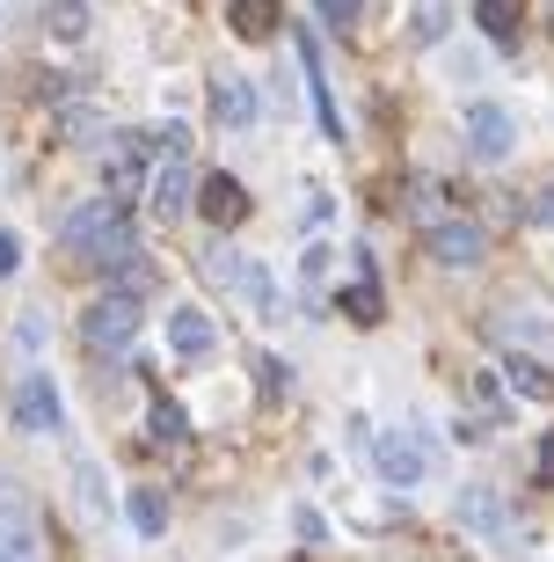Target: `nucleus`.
<instances>
[{"label": "nucleus", "instance_id": "obj_1", "mask_svg": "<svg viewBox=\"0 0 554 562\" xmlns=\"http://www.w3.org/2000/svg\"><path fill=\"white\" fill-rule=\"evenodd\" d=\"M81 344L95 358H124L139 344V300H132V292H103V300L81 314Z\"/></svg>", "mask_w": 554, "mask_h": 562}, {"label": "nucleus", "instance_id": "obj_2", "mask_svg": "<svg viewBox=\"0 0 554 562\" xmlns=\"http://www.w3.org/2000/svg\"><path fill=\"white\" fill-rule=\"evenodd\" d=\"M124 227H132V212H124L117 198H95V205H81V212H74V220L59 227V249H66V256H81V263H88V256L103 249V241H117Z\"/></svg>", "mask_w": 554, "mask_h": 562}, {"label": "nucleus", "instance_id": "obj_3", "mask_svg": "<svg viewBox=\"0 0 554 562\" xmlns=\"http://www.w3.org/2000/svg\"><path fill=\"white\" fill-rule=\"evenodd\" d=\"M467 154L474 161H511L518 154V125H511V110L504 103H467Z\"/></svg>", "mask_w": 554, "mask_h": 562}, {"label": "nucleus", "instance_id": "obj_4", "mask_svg": "<svg viewBox=\"0 0 554 562\" xmlns=\"http://www.w3.org/2000/svg\"><path fill=\"white\" fill-rule=\"evenodd\" d=\"M0 562H44L37 519H30V497L15 482H0Z\"/></svg>", "mask_w": 554, "mask_h": 562}, {"label": "nucleus", "instance_id": "obj_5", "mask_svg": "<svg viewBox=\"0 0 554 562\" xmlns=\"http://www.w3.org/2000/svg\"><path fill=\"white\" fill-rule=\"evenodd\" d=\"M146 161H154L146 132H110V139H103V183H110V198H117V205H124V190L146 176Z\"/></svg>", "mask_w": 554, "mask_h": 562}, {"label": "nucleus", "instance_id": "obj_6", "mask_svg": "<svg viewBox=\"0 0 554 562\" xmlns=\"http://www.w3.org/2000/svg\"><path fill=\"white\" fill-rule=\"evenodd\" d=\"M15 424L22 431H66V402H59V380L30 373L15 387Z\"/></svg>", "mask_w": 554, "mask_h": 562}, {"label": "nucleus", "instance_id": "obj_7", "mask_svg": "<svg viewBox=\"0 0 554 562\" xmlns=\"http://www.w3.org/2000/svg\"><path fill=\"white\" fill-rule=\"evenodd\" d=\"M168 351L183 358V366L212 358V351H219V322H212L205 307H176V314H168Z\"/></svg>", "mask_w": 554, "mask_h": 562}, {"label": "nucleus", "instance_id": "obj_8", "mask_svg": "<svg viewBox=\"0 0 554 562\" xmlns=\"http://www.w3.org/2000/svg\"><path fill=\"white\" fill-rule=\"evenodd\" d=\"M431 256L452 263V271H467V263L489 256V234L474 227V220H431Z\"/></svg>", "mask_w": 554, "mask_h": 562}, {"label": "nucleus", "instance_id": "obj_9", "mask_svg": "<svg viewBox=\"0 0 554 562\" xmlns=\"http://www.w3.org/2000/svg\"><path fill=\"white\" fill-rule=\"evenodd\" d=\"M372 468L387 475V490H416L431 460L416 453V438H409V431H387V438H380V446H372Z\"/></svg>", "mask_w": 554, "mask_h": 562}, {"label": "nucleus", "instance_id": "obj_10", "mask_svg": "<svg viewBox=\"0 0 554 562\" xmlns=\"http://www.w3.org/2000/svg\"><path fill=\"white\" fill-rule=\"evenodd\" d=\"M190 205L205 212L212 227H241L248 220V190L234 183V176H197V198H190Z\"/></svg>", "mask_w": 554, "mask_h": 562}, {"label": "nucleus", "instance_id": "obj_11", "mask_svg": "<svg viewBox=\"0 0 554 562\" xmlns=\"http://www.w3.org/2000/svg\"><path fill=\"white\" fill-rule=\"evenodd\" d=\"M190 198H197V176H190V161H161V176H154V220H183Z\"/></svg>", "mask_w": 554, "mask_h": 562}, {"label": "nucleus", "instance_id": "obj_12", "mask_svg": "<svg viewBox=\"0 0 554 562\" xmlns=\"http://www.w3.org/2000/svg\"><path fill=\"white\" fill-rule=\"evenodd\" d=\"M212 117H219L226 132H248L256 125V88L234 81V74H219V81H212Z\"/></svg>", "mask_w": 554, "mask_h": 562}, {"label": "nucleus", "instance_id": "obj_13", "mask_svg": "<svg viewBox=\"0 0 554 562\" xmlns=\"http://www.w3.org/2000/svg\"><path fill=\"white\" fill-rule=\"evenodd\" d=\"M226 15H234V37L263 44V37H278V22H285V8H278V0H226Z\"/></svg>", "mask_w": 554, "mask_h": 562}, {"label": "nucleus", "instance_id": "obj_14", "mask_svg": "<svg viewBox=\"0 0 554 562\" xmlns=\"http://www.w3.org/2000/svg\"><path fill=\"white\" fill-rule=\"evenodd\" d=\"M460 526H474V533H496V541H511V533H518L489 490H460Z\"/></svg>", "mask_w": 554, "mask_h": 562}, {"label": "nucleus", "instance_id": "obj_15", "mask_svg": "<svg viewBox=\"0 0 554 562\" xmlns=\"http://www.w3.org/2000/svg\"><path fill=\"white\" fill-rule=\"evenodd\" d=\"M74 504H81L88 526L110 519V482H103V468H95V460H74Z\"/></svg>", "mask_w": 554, "mask_h": 562}, {"label": "nucleus", "instance_id": "obj_16", "mask_svg": "<svg viewBox=\"0 0 554 562\" xmlns=\"http://www.w3.org/2000/svg\"><path fill=\"white\" fill-rule=\"evenodd\" d=\"M299 59H307V88H314V110H321V132H329V139H343L336 95H329V81H321V44H314V37H299Z\"/></svg>", "mask_w": 554, "mask_h": 562}, {"label": "nucleus", "instance_id": "obj_17", "mask_svg": "<svg viewBox=\"0 0 554 562\" xmlns=\"http://www.w3.org/2000/svg\"><path fill=\"white\" fill-rule=\"evenodd\" d=\"M518 22H525V0H474V30H482V37L511 44Z\"/></svg>", "mask_w": 554, "mask_h": 562}, {"label": "nucleus", "instance_id": "obj_18", "mask_svg": "<svg viewBox=\"0 0 554 562\" xmlns=\"http://www.w3.org/2000/svg\"><path fill=\"white\" fill-rule=\"evenodd\" d=\"M504 380H511V387H518L525 402H554V373L540 366V358H525V351H518L511 366H504Z\"/></svg>", "mask_w": 554, "mask_h": 562}, {"label": "nucleus", "instance_id": "obj_19", "mask_svg": "<svg viewBox=\"0 0 554 562\" xmlns=\"http://www.w3.org/2000/svg\"><path fill=\"white\" fill-rule=\"evenodd\" d=\"M44 30L59 44H81L88 37V0H44Z\"/></svg>", "mask_w": 554, "mask_h": 562}, {"label": "nucleus", "instance_id": "obj_20", "mask_svg": "<svg viewBox=\"0 0 554 562\" xmlns=\"http://www.w3.org/2000/svg\"><path fill=\"white\" fill-rule=\"evenodd\" d=\"M132 526H139L146 541H161V533H168V497H161V490H132Z\"/></svg>", "mask_w": 554, "mask_h": 562}, {"label": "nucleus", "instance_id": "obj_21", "mask_svg": "<svg viewBox=\"0 0 554 562\" xmlns=\"http://www.w3.org/2000/svg\"><path fill=\"white\" fill-rule=\"evenodd\" d=\"M154 446H161V453H176V446H190V417L183 409H176V402H154Z\"/></svg>", "mask_w": 554, "mask_h": 562}, {"label": "nucleus", "instance_id": "obj_22", "mask_svg": "<svg viewBox=\"0 0 554 562\" xmlns=\"http://www.w3.org/2000/svg\"><path fill=\"white\" fill-rule=\"evenodd\" d=\"M343 314H350V322H365V329H372V322L387 314V300H380V285H372V278H358V285L343 292Z\"/></svg>", "mask_w": 554, "mask_h": 562}, {"label": "nucleus", "instance_id": "obj_23", "mask_svg": "<svg viewBox=\"0 0 554 562\" xmlns=\"http://www.w3.org/2000/svg\"><path fill=\"white\" fill-rule=\"evenodd\" d=\"M256 380H263V395H270V402H285V395H292V366H285L278 351H256Z\"/></svg>", "mask_w": 554, "mask_h": 562}, {"label": "nucleus", "instance_id": "obj_24", "mask_svg": "<svg viewBox=\"0 0 554 562\" xmlns=\"http://www.w3.org/2000/svg\"><path fill=\"white\" fill-rule=\"evenodd\" d=\"M241 263H248V256H241V249H226V241H212V249H205V278H212V285H226V292H234Z\"/></svg>", "mask_w": 554, "mask_h": 562}, {"label": "nucleus", "instance_id": "obj_25", "mask_svg": "<svg viewBox=\"0 0 554 562\" xmlns=\"http://www.w3.org/2000/svg\"><path fill=\"white\" fill-rule=\"evenodd\" d=\"M146 146H154L161 161H190V125H154V132H146Z\"/></svg>", "mask_w": 554, "mask_h": 562}, {"label": "nucleus", "instance_id": "obj_26", "mask_svg": "<svg viewBox=\"0 0 554 562\" xmlns=\"http://www.w3.org/2000/svg\"><path fill=\"white\" fill-rule=\"evenodd\" d=\"M452 30V8L445 0H423V8H416V44H438Z\"/></svg>", "mask_w": 554, "mask_h": 562}, {"label": "nucleus", "instance_id": "obj_27", "mask_svg": "<svg viewBox=\"0 0 554 562\" xmlns=\"http://www.w3.org/2000/svg\"><path fill=\"white\" fill-rule=\"evenodd\" d=\"M467 387H474V402H482V417H504V380L496 373H474Z\"/></svg>", "mask_w": 554, "mask_h": 562}, {"label": "nucleus", "instance_id": "obj_28", "mask_svg": "<svg viewBox=\"0 0 554 562\" xmlns=\"http://www.w3.org/2000/svg\"><path fill=\"white\" fill-rule=\"evenodd\" d=\"M314 8H321V22H329L336 37H350V30H358V0H314Z\"/></svg>", "mask_w": 554, "mask_h": 562}, {"label": "nucleus", "instance_id": "obj_29", "mask_svg": "<svg viewBox=\"0 0 554 562\" xmlns=\"http://www.w3.org/2000/svg\"><path fill=\"white\" fill-rule=\"evenodd\" d=\"M59 132H66V139H95V132H103V125H95V117H88V110L74 103V110H66V117H59Z\"/></svg>", "mask_w": 554, "mask_h": 562}, {"label": "nucleus", "instance_id": "obj_30", "mask_svg": "<svg viewBox=\"0 0 554 562\" xmlns=\"http://www.w3.org/2000/svg\"><path fill=\"white\" fill-rule=\"evenodd\" d=\"M321 278H329V249H307V256H299V285H321Z\"/></svg>", "mask_w": 554, "mask_h": 562}, {"label": "nucleus", "instance_id": "obj_31", "mask_svg": "<svg viewBox=\"0 0 554 562\" xmlns=\"http://www.w3.org/2000/svg\"><path fill=\"white\" fill-rule=\"evenodd\" d=\"M15 344H22V351H37V344H44V314H37V307L15 322Z\"/></svg>", "mask_w": 554, "mask_h": 562}, {"label": "nucleus", "instance_id": "obj_32", "mask_svg": "<svg viewBox=\"0 0 554 562\" xmlns=\"http://www.w3.org/2000/svg\"><path fill=\"white\" fill-rule=\"evenodd\" d=\"M15 263H22V234L0 227V278H15Z\"/></svg>", "mask_w": 554, "mask_h": 562}, {"label": "nucleus", "instance_id": "obj_33", "mask_svg": "<svg viewBox=\"0 0 554 562\" xmlns=\"http://www.w3.org/2000/svg\"><path fill=\"white\" fill-rule=\"evenodd\" d=\"M329 220H336V205H329V198H321V190H314V198H307V234H321V227H329Z\"/></svg>", "mask_w": 554, "mask_h": 562}, {"label": "nucleus", "instance_id": "obj_34", "mask_svg": "<svg viewBox=\"0 0 554 562\" xmlns=\"http://www.w3.org/2000/svg\"><path fill=\"white\" fill-rule=\"evenodd\" d=\"M525 212H533L540 227H554V183H547V190H533V205H525Z\"/></svg>", "mask_w": 554, "mask_h": 562}, {"label": "nucleus", "instance_id": "obj_35", "mask_svg": "<svg viewBox=\"0 0 554 562\" xmlns=\"http://www.w3.org/2000/svg\"><path fill=\"white\" fill-rule=\"evenodd\" d=\"M540 482H554V431L540 438Z\"/></svg>", "mask_w": 554, "mask_h": 562}]
</instances>
